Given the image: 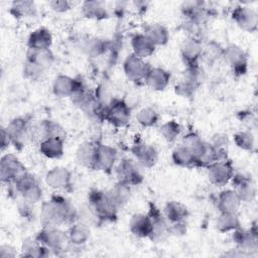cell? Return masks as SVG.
<instances>
[{
  "mask_svg": "<svg viewBox=\"0 0 258 258\" xmlns=\"http://www.w3.org/2000/svg\"><path fill=\"white\" fill-rule=\"evenodd\" d=\"M43 226L72 225L79 219L78 209L66 197L54 194L41 205L40 210Z\"/></svg>",
  "mask_w": 258,
  "mask_h": 258,
  "instance_id": "1",
  "label": "cell"
},
{
  "mask_svg": "<svg viewBox=\"0 0 258 258\" xmlns=\"http://www.w3.org/2000/svg\"><path fill=\"white\" fill-rule=\"evenodd\" d=\"M88 205L101 222H113L117 218L119 209L111 200L108 191L92 188L88 194Z\"/></svg>",
  "mask_w": 258,
  "mask_h": 258,
  "instance_id": "2",
  "label": "cell"
},
{
  "mask_svg": "<svg viewBox=\"0 0 258 258\" xmlns=\"http://www.w3.org/2000/svg\"><path fill=\"white\" fill-rule=\"evenodd\" d=\"M10 138L11 144L17 148H22L36 134V126H33L30 120L24 117L12 119L5 127Z\"/></svg>",
  "mask_w": 258,
  "mask_h": 258,
  "instance_id": "3",
  "label": "cell"
},
{
  "mask_svg": "<svg viewBox=\"0 0 258 258\" xmlns=\"http://www.w3.org/2000/svg\"><path fill=\"white\" fill-rule=\"evenodd\" d=\"M9 185H12L13 190L15 191V194H17V196L31 204H36L40 202L42 198L41 185L39 184L36 177L28 171L25 172L14 183Z\"/></svg>",
  "mask_w": 258,
  "mask_h": 258,
  "instance_id": "4",
  "label": "cell"
},
{
  "mask_svg": "<svg viewBox=\"0 0 258 258\" xmlns=\"http://www.w3.org/2000/svg\"><path fill=\"white\" fill-rule=\"evenodd\" d=\"M35 239L50 252H61L66 250L69 244L67 232L59 229L57 226H43L42 229L35 235Z\"/></svg>",
  "mask_w": 258,
  "mask_h": 258,
  "instance_id": "5",
  "label": "cell"
},
{
  "mask_svg": "<svg viewBox=\"0 0 258 258\" xmlns=\"http://www.w3.org/2000/svg\"><path fill=\"white\" fill-rule=\"evenodd\" d=\"M203 82V71L200 66L185 68L179 82L175 85V94L183 97H192Z\"/></svg>",
  "mask_w": 258,
  "mask_h": 258,
  "instance_id": "6",
  "label": "cell"
},
{
  "mask_svg": "<svg viewBox=\"0 0 258 258\" xmlns=\"http://www.w3.org/2000/svg\"><path fill=\"white\" fill-rule=\"evenodd\" d=\"M222 58L236 76H244L248 71V55L245 50L235 43L223 47Z\"/></svg>",
  "mask_w": 258,
  "mask_h": 258,
  "instance_id": "7",
  "label": "cell"
},
{
  "mask_svg": "<svg viewBox=\"0 0 258 258\" xmlns=\"http://www.w3.org/2000/svg\"><path fill=\"white\" fill-rule=\"evenodd\" d=\"M115 172L118 181H122L130 186L138 185L143 181L141 166L133 159L125 157L115 165Z\"/></svg>",
  "mask_w": 258,
  "mask_h": 258,
  "instance_id": "8",
  "label": "cell"
},
{
  "mask_svg": "<svg viewBox=\"0 0 258 258\" xmlns=\"http://www.w3.org/2000/svg\"><path fill=\"white\" fill-rule=\"evenodd\" d=\"M25 172V166L14 154L7 153L1 157L0 161V177L3 183L12 184L19 179Z\"/></svg>",
  "mask_w": 258,
  "mask_h": 258,
  "instance_id": "9",
  "label": "cell"
},
{
  "mask_svg": "<svg viewBox=\"0 0 258 258\" xmlns=\"http://www.w3.org/2000/svg\"><path fill=\"white\" fill-rule=\"evenodd\" d=\"M131 118V109L123 99L113 98L106 108L105 121L115 127H124Z\"/></svg>",
  "mask_w": 258,
  "mask_h": 258,
  "instance_id": "10",
  "label": "cell"
},
{
  "mask_svg": "<svg viewBox=\"0 0 258 258\" xmlns=\"http://www.w3.org/2000/svg\"><path fill=\"white\" fill-rule=\"evenodd\" d=\"M147 214L151 220L152 232L149 239L153 242H162L169 236V223L160 209L153 203H149Z\"/></svg>",
  "mask_w": 258,
  "mask_h": 258,
  "instance_id": "11",
  "label": "cell"
},
{
  "mask_svg": "<svg viewBox=\"0 0 258 258\" xmlns=\"http://www.w3.org/2000/svg\"><path fill=\"white\" fill-rule=\"evenodd\" d=\"M207 174L212 184L224 186L231 181L235 174L234 166L229 159L219 160L207 167Z\"/></svg>",
  "mask_w": 258,
  "mask_h": 258,
  "instance_id": "12",
  "label": "cell"
},
{
  "mask_svg": "<svg viewBox=\"0 0 258 258\" xmlns=\"http://www.w3.org/2000/svg\"><path fill=\"white\" fill-rule=\"evenodd\" d=\"M233 240L239 250L246 255L255 252L258 249V231L257 223L254 222L249 229L241 227L233 232Z\"/></svg>",
  "mask_w": 258,
  "mask_h": 258,
  "instance_id": "13",
  "label": "cell"
},
{
  "mask_svg": "<svg viewBox=\"0 0 258 258\" xmlns=\"http://www.w3.org/2000/svg\"><path fill=\"white\" fill-rule=\"evenodd\" d=\"M232 19L239 28L247 32H255L258 27V13L248 5H237L232 11Z\"/></svg>",
  "mask_w": 258,
  "mask_h": 258,
  "instance_id": "14",
  "label": "cell"
},
{
  "mask_svg": "<svg viewBox=\"0 0 258 258\" xmlns=\"http://www.w3.org/2000/svg\"><path fill=\"white\" fill-rule=\"evenodd\" d=\"M151 66H149L143 58H140L133 53L126 56L123 61V71L126 78L135 83L140 84L145 81V77Z\"/></svg>",
  "mask_w": 258,
  "mask_h": 258,
  "instance_id": "15",
  "label": "cell"
},
{
  "mask_svg": "<svg viewBox=\"0 0 258 258\" xmlns=\"http://www.w3.org/2000/svg\"><path fill=\"white\" fill-rule=\"evenodd\" d=\"M133 159L144 168L153 167L158 160V153L156 148L144 141H137L131 147Z\"/></svg>",
  "mask_w": 258,
  "mask_h": 258,
  "instance_id": "16",
  "label": "cell"
},
{
  "mask_svg": "<svg viewBox=\"0 0 258 258\" xmlns=\"http://www.w3.org/2000/svg\"><path fill=\"white\" fill-rule=\"evenodd\" d=\"M44 181L54 190H70L73 184V175L67 167L54 166L46 172Z\"/></svg>",
  "mask_w": 258,
  "mask_h": 258,
  "instance_id": "17",
  "label": "cell"
},
{
  "mask_svg": "<svg viewBox=\"0 0 258 258\" xmlns=\"http://www.w3.org/2000/svg\"><path fill=\"white\" fill-rule=\"evenodd\" d=\"M232 189L237 194L242 203H251L256 198V185L253 179L245 174H234L231 181Z\"/></svg>",
  "mask_w": 258,
  "mask_h": 258,
  "instance_id": "18",
  "label": "cell"
},
{
  "mask_svg": "<svg viewBox=\"0 0 258 258\" xmlns=\"http://www.w3.org/2000/svg\"><path fill=\"white\" fill-rule=\"evenodd\" d=\"M179 52L185 68L199 66L203 52L202 41L197 38L186 37L179 46Z\"/></svg>",
  "mask_w": 258,
  "mask_h": 258,
  "instance_id": "19",
  "label": "cell"
},
{
  "mask_svg": "<svg viewBox=\"0 0 258 258\" xmlns=\"http://www.w3.org/2000/svg\"><path fill=\"white\" fill-rule=\"evenodd\" d=\"M117 150L104 143H98L96 160H95V170H100L109 173L113 170L117 161Z\"/></svg>",
  "mask_w": 258,
  "mask_h": 258,
  "instance_id": "20",
  "label": "cell"
},
{
  "mask_svg": "<svg viewBox=\"0 0 258 258\" xmlns=\"http://www.w3.org/2000/svg\"><path fill=\"white\" fill-rule=\"evenodd\" d=\"M181 13L185 21L204 25L209 16V10L203 1H186L181 5Z\"/></svg>",
  "mask_w": 258,
  "mask_h": 258,
  "instance_id": "21",
  "label": "cell"
},
{
  "mask_svg": "<svg viewBox=\"0 0 258 258\" xmlns=\"http://www.w3.org/2000/svg\"><path fill=\"white\" fill-rule=\"evenodd\" d=\"M80 78H72L67 75H58L52 83V93L58 98H71L75 93Z\"/></svg>",
  "mask_w": 258,
  "mask_h": 258,
  "instance_id": "22",
  "label": "cell"
},
{
  "mask_svg": "<svg viewBox=\"0 0 258 258\" xmlns=\"http://www.w3.org/2000/svg\"><path fill=\"white\" fill-rule=\"evenodd\" d=\"M129 230L138 238H149L152 232L149 215L147 213H136L132 215L129 221Z\"/></svg>",
  "mask_w": 258,
  "mask_h": 258,
  "instance_id": "23",
  "label": "cell"
},
{
  "mask_svg": "<svg viewBox=\"0 0 258 258\" xmlns=\"http://www.w3.org/2000/svg\"><path fill=\"white\" fill-rule=\"evenodd\" d=\"M52 44L51 32L46 27H38L34 29L27 38L28 49L45 50L50 49Z\"/></svg>",
  "mask_w": 258,
  "mask_h": 258,
  "instance_id": "24",
  "label": "cell"
},
{
  "mask_svg": "<svg viewBox=\"0 0 258 258\" xmlns=\"http://www.w3.org/2000/svg\"><path fill=\"white\" fill-rule=\"evenodd\" d=\"M170 74L159 67H150L144 83L153 91H163L169 84Z\"/></svg>",
  "mask_w": 258,
  "mask_h": 258,
  "instance_id": "25",
  "label": "cell"
},
{
  "mask_svg": "<svg viewBox=\"0 0 258 258\" xmlns=\"http://www.w3.org/2000/svg\"><path fill=\"white\" fill-rule=\"evenodd\" d=\"M98 143L94 141L82 142L76 150L77 161L84 167L89 169L95 168V160Z\"/></svg>",
  "mask_w": 258,
  "mask_h": 258,
  "instance_id": "26",
  "label": "cell"
},
{
  "mask_svg": "<svg viewBox=\"0 0 258 258\" xmlns=\"http://www.w3.org/2000/svg\"><path fill=\"white\" fill-rule=\"evenodd\" d=\"M67 234L69 244L76 247H81L88 242L91 235V230L89 225L86 223L77 221L70 225Z\"/></svg>",
  "mask_w": 258,
  "mask_h": 258,
  "instance_id": "27",
  "label": "cell"
},
{
  "mask_svg": "<svg viewBox=\"0 0 258 258\" xmlns=\"http://www.w3.org/2000/svg\"><path fill=\"white\" fill-rule=\"evenodd\" d=\"M241 204V200L232 188L223 189L217 197V208L219 212L237 213Z\"/></svg>",
  "mask_w": 258,
  "mask_h": 258,
  "instance_id": "28",
  "label": "cell"
},
{
  "mask_svg": "<svg viewBox=\"0 0 258 258\" xmlns=\"http://www.w3.org/2000/svg\"><path fill=\"white\" fill-rule=\"evenodd\" d=\"M149 40L155 45V46H161L165 45L169 39V32L167 28L157 22H152V23H147L143 27V32H142Z\"/></svg>",
  "mask_w": 258,
  "mask_h": 258,
  "instance_id": "29",
  "label": "cell"
},
{
  "mask_svg": "<svg viewBox=\"0 0 258 258\" xmlns=\"http://www.w3.org/2000/svg\"><path fill=\"white\" fill-rule=\"evenodd\" d=\"M39 151L46 158L57 159L64 153L63 138H46L40 140Z\"/></svg>",
  "mask_w": 258,
  "mask_h": 258,
  "instance_id": "30",
  "label": "cell"
},
{
  "mask_svg": "<svg viewBox=\"0 0 258 258\" xmlns=\"http://www.w3.org/2000/svg\"><path fill=\"white\" fill-rule=\"evenodd\" d=\"M82 14L93 20H104L109 17V12L106 7V4L103 1L90 0L82 3Z\"/></svg>",
  "mask_w": 258,
  "mask_h": 258,
  "instance_id": "31",
  "label": "cell"
},
{
  "mask_svg": "<svg viewBox=\"0 0 258 258\" xmlns=\"http://www.w3.org/2000/svg\"><path fill=\"white\" fill-rule=\"evenodd\" d=\"M132 53L140 58L145 59L155 51L156 46L143 33H137L131 38Z\"/></svg>",
  "mask_w": 258,
  "mask_h": 258,
  "instance_id": "32",
  "label": "cell"
},
{
  "mask_svg": "<svg viewBox=\"0 0 258 258\" xmlns=\"http://www.w3.org/2000/svg\"><path fill=\"white\" fill-rule=\"evenodd\" d=\"M163 215L169 224L185 221L188 216L187 207L181 202L169 201L163 208Z\"/></svg>",
  "mask_w": 258,
  "mask_h": 258,
  "instance_id": "33",
  "label": "cell"
},
{
  "mask_svg": "<svg viewBox=\"0 0 258 258\" xmlns=\"http://www.w3.org/2000/svg\"><path fill=\"white\" fill-rule=\"evenodd\" d=\"M36 134L42 139L46 138H63L64 130L62 126L53 120H42L36 125Z\"/></svg>",
  "mask_w": 258,
  "mask_h": 258,
  "instance_id": "34",
  "label": "cell"
},
{
  "mask_svg": "<svg viewBox=\"0 0 258 258\" xmlns=\"http://www.w3.org/2000/svg\"><path fill=\"white\" fill-rule=\"evenodd\" d=\"M108 194L115 206L120 209L129 203L131 199V186L122 181H117L108 190Z\"/></svg>",
  "mask_w": 258,
  "mask_h": 258,
  "instance_id": "35",
  "label": "cell"
},
{
  "mask_svg": "<svg viewBox=\"0 0 258 258\" xmlns=\"http://www.w3.org/2000/svg\"><path fill=\"white\" fill-rule=\"evenodd\" d=\"M241 227L240 219L237 213L220 212L216 220V228L221 233L234 232Z\"/></svg>",
  "mask_w": 258,
  "mask_h": 258,
  "instance_id": "36",
  "label": "cell"
},
{
  "mask_svg": "<svg viewBox=\"0 0 258 258\" xmlns=\"http://www.w3.org/2000/svg\"><path fill=\"white\" fill-rule=\"evenodd\" d=\"M25 59H28L36 63L38 67H40L44 71H47L53 64L55 57L53 52L50 49L34 50V49L27 48Z\"/></svg>",
  "mask_w": 258,
  "mask_h": 258,
  "instance_id": "37",
  "label": "cell"
},
{
  "mask_svg": "<svg viewBox=\"0 0 258 258\" xmlns=\"http://www.w3.org/2000/svg\"><path fill=\"white\" fill-rule=\"evenodd\" d=\"M171 159L173 163L180 167H196V158L191 151L185 147L184 145L180 144L176 146L171 152Z\"/></svg>",
  "mask_w": 258,
  "mask_h": 258,
  "instance_id": "38",
  "label": "cell"
},
{
  "mask_svg": "<svg viewBox=\"0 0 258 258\" xmlns=\"http://www.w3.org/2000/svg\"><path fill=\"white\" fill-rule=\"evenodd\" d=\"M181 144L187 147L191 153L194 154L196 158V165H197V160L202 156L204 153L206 147H207V142H205L202 137L196 133V132H188L182 137Z\"/></svg>",
  "mask_w": 258,
  "mask_h": 258,
  "instance_id": "39",
  "label": "cell"
},
{
  "mask_svg": "<svg viewBox=\"0 0 258 258\" xmlns=\"http://www.w3.org/2000/svg\"><path fill=\"white\" fill-rule=\"evenodd\" d=\"M109 48V43L100 37H89L85 40L83 49L90 57H98L103 55Z\"/></svg>",
  "mask_w": 258,
  "mask_h": 258,
  "instance_id": "40",
  "label": "cell"
},
{
  "mask_svg": "<svg viewBox=\"0 0 258 258\" xmlns=\"http://www.w3.org/2000/svg\"><path fill=\"white\" fill-rule=\"evenodd\" d=\"M22 256L26 257H47L50 250L41 245L35 238L25 239L21 246Z\"/></svg>",
  "mask_w": 258,
  "mask_h": 258,
  "instance_id": "41",
  "label": "cell"
},
{
  "mask_svg": "<svg viewBox=\"0 0 258 258\" xmlns=\"http://www.w3.org/2000/svg\"><path fill=\"white\" fill-rule=\"evenodd\" d=\"M233 140L238 148L248 152L255 151V137L250 130H242L235 133Z\"/></svg>",
  "mask_w": 258,
  "mask_h": 258,
  "instance_id": "42",
  "label": "cell"
},
{
  "mask_svg": "<svg viewBox=\"0 0 258 258\" xmlns=\"http://www.w3.org/2000/svg\"><path fill=\"white\" fill-rule=\"evenodd\" d=\"M158 113L152 107L141 108L136 113V121L139 125L145 128L153 127L158 122Z\"/></svg>",
  "mask_w": 258,
  "mask_h": 258,
  "instance_id": "43",
  "label": "cell"
},
{
  "mask_svg": "<svg viewBox=\"0 0 258 258\" xmlns=\"http://www.w3.org/2000/svg\"><path fill=\"white\" fill-rule=\"evenodd\" d=\"M159 133L164 140L171 143L174 142L181 133V126L175 120H169L163 123L159 128Z\"/></svg>",
  "mask_w": 258,
  "mask_h": 258,
  "instance_id": "44",
  "label": "cell"
},
{
  "mask_svg": "<svg viewBox=\"0 0 258 258\" xmlns=\"http://www.w3.org/2000/svg\"><path fill=\"white\" fill-rule=\"evenodd\" d=\"M34 10H35L34 2L27 1V0L14 1L11 3V6H10L11 14L17 18L28 16L32 14Z\"/></svg>",
  "mask_w": 258,
  "mask_h": 258,
  "instance_id": "45",
  "label": "cell"
},
{
  "mask_svg": "<svg viewBox=\"0 0 258 258\" xmlns=\"http://www.w3.org/2000/svg\"><path fill=\"white\" fill-rule=\"evenodd\" d=\"M210 144L213 146L219 160L228 159L229 141H228L227 135H225V134H216L213 138V141Z\"/></svg>",
  "mask_w": 258,
  "mask_h": 258,
  "instance_id": "46",
  "label": "cell"
},
{
  "mask_svg": "<svg viewBox=\"0 0 258 258\" xmlns=\"http://www.w3.org/2000/svg\"><path fill=\"white\" fill-rule=\"evenodd\" d=\"M223 55V47L215 42L211 41L206 46H203L202 58H204L207 62H214L219 58H222Z\"/></svg>",
  "mask_w": 258,
  "mask_h": 258,
  "instance_id": "47",
  "label": "cell"
},
{
  "mask_svg": "<svg viewBox=\"0 0 258 258\" xmlns=\"http://www.w3.org/2000/svg\"><path fill=\"white\" fill-rule=\"evenodd\" d=\"M22 72H23V76L26 79H29L32 81L38 80L45 73V71L43 69H41L36 63H34L28 59H25V61L23 63Z\"/></svg>",
  "mask_w": 258,
  "mask_h": 258,
  "instance_id": "48",
  "label": "cell"
},
{
  "mask_svg": "<svg viewBox=\"0 0 258 258\" xmlns=\"http://www.w3.org/2000/svg\"><path fill=\"white\" fill-rule=\"evenodd\" d=\"M48 5L51 10L58 12V13L67 12L72 7V3L67 0H53V1L48 2Z\"/></svg>",
  "mask_w": 258,
  "mask_h": 258,
  "instance_id": "49",
  "label": "cell"
},
{
  "mask_svg": "<svg viewBox=\"0 0 258 258\" xmlns=\"http://www.w3.org/2000/svg\"><path fill=\"white\" fill-rule=\"evenodd\" d=\"M186 233V223L185 221L169 224V235L182 236Z\"/></svg>",
  "mask_w": 258,
  "mask_h": 258,
  "instance_id": "50",
  "label": "cell"
},
{
  "mask_svg": "<svg viewBox=\"0 0 258 258\" xmlns=\"http://www.w3.org/2000/svg\"><path fill=\"white\" fill-rule=\"evenodd\" d=\"M16 250L9 244H2L0 246V257L13 258L16 256Z\"/></svg>",
  "mask_w": 258,
  "mask_h": 258,
  "instance_id": "51",
  "label": "cell"
},
{
  "mask_svg": "<svg viewBox=\"0 0 258 258\" xmlns=\"http://www.w3.org/2000/svg\"><path fill=\"white\" fill-rule=\"evenodd\" d=\"M241 121H243L244 123L248 124V126L251 128L252 126H255L256 124V119L254 117V115L251 112H241Z\"/></svg>",
  "mask_w": 258,
  "mask_h": 258,
  "instance_id": "52",
  "label": "cell"
},
{
  "mask_svg": "<svg viewBox=\"0 0 258 258\" xmlns=\"http://www.w3.org/2000/svg\"><path fill=\"white\" fill-rule=\"evenodd\" d=\"M11 144L10 138L8 136V133L6 131V128L4 126L1 127V150L3 151L5 148H7Z\"/></svg>",
  "mask_w": 258,
  "mask_h": 258,
  "instance_id": "53",
  "label": "cell"
}]
</instances>
